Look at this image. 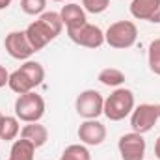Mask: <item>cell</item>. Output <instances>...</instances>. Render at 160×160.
Listing matches in <instances>:
<instances>
[{
    "label": "cell",
    "instance_id": "9c48e42d",
    "mask_svg": "<svg viewBox=\"0 0 160 160\" xmlns=\"http://www.w3.org/2000/svg\"><path fill=\"white\" fill-rule=\"evenodd\" d=\"M118 149H119L121 160H143L145 149H147L143 134H138L134 130L123 134L118 142Z\"/></svg>",
    "mask_w": 160,
    "mask_h": 160
},
{
    "label": "cell",
    "instance_id": "30bf717a",
    "mask_svg": "<svg viewBox=\"0 0 160 160\" xmlns=\"http://www.w3.org/2000/svg\"><path fill=\"white\" fill-rule=\"evenodd\" d=\"M78 140L84 145H101L106 140V127L99 119H84L78 127Z\"/></svg>",
    "mask_w": 160,
    "mask_h": 160
},
{
    "label": "cell",
    "instance_id": "7a4b0ae2",
    "mask_svg": "<svg viewBox=\"0 0 160 160\" xmlns=\"http://www.w3.org/2000/svg\"><path fill=\"white\" fill-rule=\"evenodd\" d=\"M136 106L134 93L127 88H116L106 99H104V110L102 114L110 121H121L128 118Z\"/></svg>",
    "mask_w": 160,
    "mask_h": 160
},
{
    "label": "cell",
    "instance_id": "8fae6325",
    "mask_svg": "<svg viewBox=\"0 0 160 160\" xmlns=\"http://www.w3.org/2000/svg\"><path fill=\"white\" fill-rule=\"evenodd\" d=\"M130 15L138 21L160 24V0H132Z\"/></svg>",
    "mask_w": 160,
    "mask_h": 160
},
{
    "label": "cell",
    "instance_id": "7c38bea8",
    "mask_svg": "<svg viewBox=\"0 0 160 160\" xmlns=\"http://www.w3.org/2000/svg\"><path fill=\"white\" fill-rule=\"evenodd\" d=\"M60 17H62V22H63V26H65L67 30L78 28V26H82V24L88 22V19H86V9H84L80 4H75V2L65 4V6L62 8V11H60Z\"/></svg>",
    "mask_w": 160,
    "mask_h": 160
},
{
    "label": "cell",
    "instance_id": "cb8c5ba5",
    "mask_svg": "<svg viewBox=\"0 0 160 160\" xmlns=\"http://www.w3.org/2000/svg\"><path fill=\"white\" fill-rule=\"evenodd\" d=\"M155 157L160 160V136L157 138V142H155Z\"/></svg>",
    "mask_w": 160,
    "mask_h": 160
},
{
    "label": "cell",
    "instance_id": "d4e9b609",
    "mask_svg": "<svg viewBox=\"0 0 160 160\" xmlns=\"http://www.w3.org/2000/svg\"><path fill=\"white\" fill-rule=\"evenodd\" d=\"M11 2H13V0H0V11H2V9H8V8L11 6Z\"/></svg>",
    "mask_w": 160,
    "mask_h": 160
},
{
    "label": "cell",
    "instance_id": "6da1fadb",
    "mask_svg": "<svg viewBox=\"0 0 160 160\" xmlns=\"http://www.w3.org/2000/svg\"><path fill=\"white\" fill-rule=\"evenodd\" d=\"M63 30V22H62V17L60 13L56 11H45L41 13L39 17L28 24V28L24 30L26 32V38L30 41L32 48L38 52L41 48H45L50 41H54Z\"/></svg>",
    "mask_w": 160,
    "mask_h": 160
},
{
    "label": "cell",
    "instance_id": "603a6c76",
    "mask_svg": "<svg viewBox=\"0 0 160 160\" xmlns=\"http://www.w3.org/2000/svg\"><path fill=\"white\" fill-rule=\"evenodd\" d=\"M8 80H9V73H8V69H6L4 65H0V88H4V86L8 84Z\"/></svg>",
    "mask_w": 160,
    "mask_h": 160
},
{
    "label": "cell",
    "instance_id": "3957f363",
    "mask_svg": "<svg viewBox=\"0 0 160 160\" xmlns=\"http://www.w3.org/2000/svg\"><path fill=\"white\" fill-rule=\"evenodd\" d=\"M13 110H15V116L19 121L36 123L45 116V99L36 91H28V93L17 97Z\"/></svg>",
    "mask_w": 160,
    "mask_h": 160
},
{
    "label": "cell",
    "instance_id": "5bb4252c",
    "mask_svg": "<svg viewBox=\"0 0 160 160\" xmlns=\"http://www.w3.org/2000/svg\"><path fill=\"white\" fill-rule=\"evenodd\" d=\"M21 121L17 116H2L0 121V140L2 142H15V138L21 134Z\"/></svg>",
    "mask_w": 160,
    "mask_h": 160
},
{
    "label": "cell",
    "instance_id": "4316f807",
    "mask_svg": "<svg viewBox=\"0 0 160 160\" xmlns=\"http://www.w3.org/2000/svg\"><path fill=\"white\" fill-rule=\"evenodd\" d=\"M0 121H2V114H0Z\"/></svg>",
    "mask_w": 160,
    "mask_h": 160
},
{
    "label": "cell",
    "instance_id": "5b68a950",
    "mask_svg": "<svg viewBox=\"0 0 160 160\" xmlns=\"http://www.w3.org/2000/svg\"><path fill=\"white\" fill-rule=\"evenodd\" d=\"M160 119V102H143L140 106H134L130 114V127L138 134L149 132L157 121Z\"/></svg>",
    "mask_w": 160,
    "mask_h": 160
},
{
    "label": "cell",
    "instance_id": "ac0fdd59",
    "mask_svg": "<svg viewBox=\"0 0 160 160\" xmlns=\"http://www.w3.org/2000/svg\"><path fill=\"white\" fill-rule=\"evenodd\" d=\"M99 82L102 86H108V88H121V84L125 82V73L116 69V67H104L101 73H99Z\"/></svg>",
    "mask_w": 160,
    "mask_h": 160
},
{
    "label": "cell",
    "instance_id": "52a82bcc",
    "mask_svg": "<svg viewBox=\"0 0 160 160\" xmlns=\"http://www.w3.org/2000/svg\"><path fill=\"white\" fill-rule=\"evenodd\" d=\"M69 39L78 47H86V48H99L104 45V32L91 22H86L78 28L67 30Z\"/></svg>",
    "mask_w": 160,
    "mask_h": 160
},
{
    "label": "cell",
    "instance_id": "277c9868",
    "mask_svg": "<svg viewBox=\"0 0 160 160\" xmlns=\"http://www.w3.org/2000/svg\"><path fill=\"white\" fill-rule=\"evenodd\" d=\"M136 39H138V28L132 21H118L110 24L108 30L104 32V43L119 50L134 47Z\"/></svg>",
    "mask_w": 160,
    "mask_h": 160
},
{
    "label": "cell",
    "instance_id": "484cf974",
    "mask_svg": "<svg viewBox=\"0 0 160 160\" xmlns=\"http://www.w3.org/2000/svg\"><path fill=\"white\" fill-rule=\"evenodd\" d=\"M52 2H63V0H52Z\"/></svg>",
    "mask_w": 160,
    "mask_h": 160
},
{
    "label": "cell",
    "instance_id": "8992f818",
    "mask_svg": "<svg viewBox=\"0 0 160 160\" xmlns=\"http://www.w3.org/2000/svg\"><path fill=\"white\" fill-rule=\"evenodd\" d=\"M75 110L82 119H97L104 110V97L97 89H84L75 101Z\"/></svg>",
    "mask_w": 160,
    "mask_h": 160
},
{
    "label": "cell",
    "instance_id": "ffe728a7",
    "mask_svg": "<svg viewBox=\"0 0 160 160\" xmlns=\"http://www.w3.org/2000/svg\"><path fill=\"white\" fill-rule=\"evenodd\" d=\"M147 63L149 69L160 77V38L153 39L149 43V50H147Z\"/></svg>",
    "mask_w": 160,
    "mask_h": 160
},
{
    "label": "cell",
    "instance_id": "7402d4cb",
    "mask_svg": "<svg viewBox=\"0 0 160 160\" xmlns=\"http://www.w3.org/2000/svg\"><path fill=\"white\" fill-rule=\"evenodd\" d=\"M108 6H110V0H82V8L93 15L104 13L108 9Z\"/></svg>",
    "mask_w": 160,
    "mask_h": 160
},
{
    "label": "cell",
    "instance_id": "d6986e66",
    "mask_svg": "<svg viewBox=\"0 0 160 160\" xmlns=\"http://www.w3.org/2000/svg\"><path fill=\"white\" fill-rule=\"evenodd\" d=\"M60 160H91V153L84 143H71L63 149Z\"/></svg>",
    "mask_w": 160,
    "mask_h": 160
},
{
    "label": "cell",
    "instance_id": "2e32d148",
    "mask_svg": "<svg viewBox=\"0 0 160 160\" xmlns=\"http://www.w3.org/2000/svg\"><path fill=\"white\" fill-rule=\"evenodd\" d=\"M36 155V147L26 142V140H15L11 149H9V158L8 160H34Z\"/></svg>",
    "mask_w": 160,
    "mask_h": 160
},
{
    "label": "cell",
    "instance_id": "9a60e30c",
    "mask_svg": "<svg viewBox=\"0 0 160 160\" xmlns=\"http://www.w3.org/2000/svg\"><path fill=\"white\" fill-rule=\"evenodd\" d=\"M8 86H9V89H11V91H15L17 95H24V93H28V91H34V89H36V86L28 80V77H26L21 69H17V71L9 73Z\"/></svg>",
    "mask_w": 160,
    "mask_h": 160
},
{
    "label": "cell",
    "instance_id": "4fadbf2b",
    "mask_svg": "<svg viewBox=\"0 0 160 160\" xmlns=\"http://www.w3.org/2000/svg\"><path fill=\"white\" fill-rule=\"evenodd\" d=\"M21 138L30 142L36 149L43 147L47 142H48V130L45 125H41L39 121L36 123H26L22 128H21Z\"/></svg>",
    "mask_w": 160,
    "mask_h": 160
},
{
    "label": "cell",
    "instance_id": "44dd1931",
    "mask_svg": "<svg viewBox=\"0 0 160 160\" xmlns=\"http://www.w3.org/2000/svg\"><path fill=\"white\" fill-rule=\"evenodd\" d=\"M47 0H21V9L26 15H41L45 13Z\"/></svg>",
    "mask_w": 160,
    "mask_h": 160
},
{
    "label": "cell",
    "instance_id": "ba28073f",
    "mask_svg": "<svg viewBox=\"0 0 160 160\" xmlns=\"http://www.w3.org/2000/svg\"><path fill=\"white\" fill-rule=\"evenodd\" d=\"M4 48L13 60H19V62H26V60L32 58V54H36V50L32 48L24 30L9 32L4 39Z\"/></svg>",
    "mask_w": 160,
    "mask_h": 160
},
{
    "label": "cell",
    "instance_id": "e0dca14e",
    "mask_svg": "<svg viewBox=\"0 0 160 160\" xmlns=\"http://www.w3.org/2000/svg\"><path fill=\"white\" fill-rule=\"evenodd\" d=\"M26 77L28 80L38 88L43 84V80H45V69H43V65H41L39 62H34V60H26L21 67H19Z\"/></svg>",
    "mask_w": 160,
    "mask_h": 160
}]
</instances>
